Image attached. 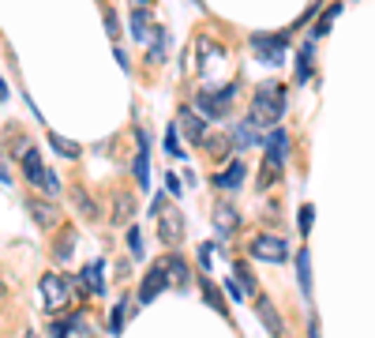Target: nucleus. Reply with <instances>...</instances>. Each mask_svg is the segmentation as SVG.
<instances>
[{
	"label": "nucleus",
	"mask_w": 375,
	"mask_h": 338,
	"mask_svg": "<svg viewBox=\"0 0 375 338\" xmlns=\"http://www.w3.org/2000/svg\"><path fill=\"white\" fill-rule=\"evenodd\" d=\"M282 113H285V91L278 83H263L256 98H251V109H248V124L251 128H278L282 121Z\"/></svg>",
	"instance_id": "obj_1"
},
{
	"label": "nucleus",
	"mask_w": 375,
	"mask_h": 338,
	"mask_svg": "<svg viewBox=\"0 0 375 338\" xmlns=\"http://www.w3.org/2000/svg\"><path fill=\"white\" fill-rule=\"evenodd\" d=\"M38 293H41V308H46V312H64L72 304V282L64 275H57V271L41 275Z\"/></svg>",
	"instance_id": "obj_2"
},
{
	"label": "nucleus",
	"mask_w": 375,
	"mask_h": 338,
	"mask_svg": "<svg viewBox=\"0 0 375 338\" xmlns=\"http://www.w3.org/2000/svg\"><path fill=\"white\" fill-rule=\"evenodd\" d=\"M150 214L158 218V237H162L165 245L184 241V222H180V211H176V207H169V195H154Z\"/></svg>",
	"instance_id": "obj_3"
},
{
	"label": "nucleus",
	"mask_w": 375,
	"mask_h": 338,
	"mask_svg": "<svg viewBox=\"0 0 375 338\" xmlns=\"http://www.w3.org/2000/svg\"><path fill=\"white\" fill-rule=\"evenodd\" d=\"M23 173H27V181L30 184H38V188H46L49 195H60V181H57V173H49L46 169V162H41V155L34 147L27 150V158H23Z\"/></svg>",
	"instance_id": "obj_4"
},
{
	"label": "nucleus",
	"mask_w": 375,
	"mask_h": 338,
	"mask_svg": "<svg viewBox=\"0 0 375 338\" xmlns=\"http://www.w3.org/2000/svg\"><path fill=\"white\" fill-rule=\"evenodd\" d=\"M251 256L263 259V264H282L289 256V245L274 233H263V237H251Z\"/></svg>",
	"instance_id": "obj_5"
},
{
	"label": "nucleus",
	"mask_w": 375,
	"mask_h": 338,
	"mask_svg": "<svg viewBox=\"0 0 375 338\" xmlns=\"http://www.w3.org/2000/svg\"><path fill=\"white\" fill-rule=\"evenodd\" d=\"M233 98H237V86H233V83L222 86V91H203V94H199V109H203L206 117H229Z\"/></svg>",
	"instance_id": "obj_6"
},
{
	"label": "nucleus",
	"mask_w": 375,
	"mask_h": 338,
	"mask_svg": "<svg viewBox=\"0 0 375 338\" xmlns=\"http://www.w3.org/2000/svg\"><path fill=\"white\" fill-rule=\"evenodd\" d=\"M136 143H139V150H136V162H131V173H136V184L147 192L150 188V147H147V132L143 128H136Z\"/></svg>",
	"instance_id": "obj_7"
},
{
	"label": "nucleus",
	"mask_w": 375,
	"mask_h": 338,
	"mask_svg": "<svg viewBox=\"0 0 375 338\" xmlns=\"http://www.w3.org/2000/svg\"><path fill=\"white\" fill-rule=\"evenodd\" d=\"M251 49L259 53V60H270V64H282L285 60V34H251Z\"/></svg>",
	"instance_id": "obj_8"
},
{
	"label": "nucleus",
	"mask_w": 375,
	"mask_h": 338,
	"mask_svg": "<svg viewBox=\"0 0 375 338\" xmlns=\"http://www.w3.org/2000/svg\"><path fill=\"white\" fill-rule=\"evenodd\" d=\"M176 128H184V136L192 139V143H206V117H199L192 105H184L180 113H176Z\"/></svg>",
	"instance_id": "obj_9"
},
{
	"label": "nucleus",
	"mask_w": 375,
	"mask_h": 338,
	"mask_svg": "<svg viewBox=\"0 0 375 338\" xmlns=\"http://www.w3.org/2000/svg\"><path fill=\"white\" fill-rule=\"evenodd\" d=\"M162 290H169V275H165V267H162V259H158V264H150V275L143 278V286H139V301H143V304H150Z\"/></svg>",
	"instance_id": "obj_10"
},
{
	"label": "nucleus",
	"mask_w": 375,
	"mask_h": 338,
	"mask_svg": "<svg viewBox=\"0 0 375 338\" xmlns=\"http://www.w3.org/2000/svg\"><path fill=\"white\" fill-rule=\"evenodd\" d=\"M214 230H218V237H233L240 230V211L233 203H218L214 207Z\"/></svg>",
	"instance_id": "obj_11"
},
{
	"label": "nucleus",
	"mask_w": 375,
	"mask_h": 338,
	"mask_svg": "<svg viewBox=\"0 0 375 338\" xmlns=\"http://www.w3.org/2000/svg\"><path fill=\"white\" fill-rule=\"evenodd\" d=\"M27 211H30V218H34L41 230H53V226L60 222V207H53L49 200H27Z\"/></svg>",
	"instance_id": "obj_12"
},
{
	"label": "nucleus",
	"mask_w": 375,
	"mask_h": 338,
	"mask_svg": "<svg viewBox=\"0 0 375 338\" xmlns=\"http://www.w3.org/2000/svg\"><path fill=\"white\" fill-rule=\"evenodd\" d=\"M53 338H91L86 316H83V312H75L72 320H57V323H53Z\"/></svg>",
	"instance_id": "obj_13"
},
{
	"label": "nucleus",
	"mask_w": 375,
	"mask_h": 338,
	"mask_svg": "<svg viewBox=\"0 0 375 338\" xmlns=\"http://www.w3.org/2000/svg\"><path fill=\"white\" fill-rule=\"evenodd\" d=\"M83 286L91 290L94 297H102V293H105V264H102V259H94V264L83 267Z\"/></svg>",
	"instance_id": "obj_14"
},
{
	"label": "nucleus",
	"mask_w": 375,
	"mask_h": 338,
	"mask_svg": "<svg viewBox=\"0 0 375 338\" xmlns=\"http://www.w3.org/2000/svg\"><path fill=\"white\" fill-rule=\"evenodd\" d=\"M244 184V162H229V169L225 173H218L214 177V188H225V192H233V188H240Z\"/></svg>",
	"instance_id": "obj_15"
},
{
	"label": "nucleus",
	"mask_w": 375,
	"mask_h": 338,
	"mask_svg": "<svg viewBox=\"0 0 375 338\" xmlns=\"http://www.w3.org/2000/svg\"><path fill=\"white\" fill-rule=\"evenodd\" d=\"M162 267L169 275V286H188V264L180 256H162Z\"/></svg>",
	"instance_id": "obj_16"
},
{
	"label": "nucleus",
	"mask_w": 375,
	"mask_h": 338,
	"mask_svg": "<svg viewBox=\"0 0 375 338\" xmlns=\"http://www.w3.org/2000/svg\"><path fill=\"white\" fill-rule=\"evenodd\" d=\"M267 150H270V162H278V166H282V162H285V155H289V136H285L282 132V128H274V132H270V139H267Z\"/></svg>",
	"instance_id": "obj_17"
},
{
	"label": "nucleus",
	"mask_w": 375,
	"mask_h": 338,
	"mask_svg": "<svg viewBox=\"0 0 375 338\" xmlns=\"http://www.w3.org/2000/svg\"><path fill=\"white\" fill-rule=\"evenodd\" d=\"M259 320L267 323L270 334H282V331H285V327H282V316H278V308H274L270 301H259Z\"/></svg>",
	"instance_id": "obj_18"
},
{
	"label": "nucleus",
	"mask_w": 375,
	"mask_h": 338,
	"mask_svg": "<svg viewBox=\"0 0 375 338\" xmlns=\"http://www.w3.org/2000/svg\"><path fill=\"white\" fill-rule=\"evenodd\" d=\"M233 143H237L240 150H244V147H256V143H259V128H251L248 121L237 124V128H233Z\"/></svg>",
	"instance_id": "obj_19"
},
{
	"label": "nucleus",
	"mask_w": 375,
	"mask_h": 338,
	"mask_svg": "<svg viewBox=\"0 0 375 338\" xmlns=\"http://www.w3.org/2000/svg\"><path fill=\"white\" fill-rule=\"evenodd\" d=\"M296 278H301V293L312 297V259H308V252H301V259H296Z\"/></svg>",
	"instance_id": "obj_20"
},
{
	"label": "nucleus",
	"mask_w": 375,
	"mask_h": 338,
	"mask_svg": "<svg viewBox=\"0 0 375 338\" xmlns=\"http://www.w3.org/2000/svg\"><path fill=\"white\" fill-rule=\"evenodd\" d=\"M147 27H150L147 8H136V12H131V38H136V41H147Z\"/></svg>",
	"instance_id": "obj_21"
},
{
	"label": "nucleus",
	"mask_w": 375,
	"mask_h": 338,
	"mask_svg": "<svg viewBox=\"0 0 375 338\" xmlns=\"http://www.w3.org/2000/svg\"><path fill=\"white\" fill-rule=\"evenodd\" d=\"M49 143H53V150H57V155H64V158H79V143L64 139L60 132H49Z\"/></svg>",
	"instance_id": "obj_22"
},
{
	"label": "nucleus",
	"mask_w": 375,
	"mask_h": 338,
	"mask_svg": "<svg viewBox=\"0 0 375 338\" xmlns=\"http://www.w3.org/2000/svg\"><path fill=\"white\" fill-rule=\"evenodd\" d=\"M124 320H128V301H120V304H113V312H109V331L120 334V327H124Z\"/></svg>",
	"instance_id": "obj_23"
},
{
	"label": "nucleus",
	"mask_w": 375,
	"mask_h": 338,
	"mask_svg": "<svg viewBox=\"0 0 375 338\" xmlns=\"http://www.w3.org/2000/svg\"><path fill=\"white\" fill-rule=\"evenodd\" d=\"M72 200H75V207H79V214L98 218V207H94V200H86V192H83V188H72Z\"/></svg>",
	"instance_id": "obj_24"
},
{
	"label": "nucleus",
	"mask_w": 375,
	"mask_h": 338,
	"mask_svg": "<svg viewBox=\"0 0 375 338\" xmlns=\"http://www.w3.org/2000/svg\"><path fill=\"white\" fill-rule=\"evenodd\" d=\"M131 211H136V203H131V195H120L117 200V211H113V222L120 226V222H128L131 218Z\"/></svg>",
	"instance_id": "obj_25"
},
{
	"label": "nucleus",
	"mask_w": 375,
	"mask_h": 338,
	"mask_svg": "<svg viewBox=\"0 0 375 338\" xmlns=\"http://www.w3.org/2000/svg\"><path fill=\"white\" fill-rule=\"evenodd\" d=\"M203 297H206V304H214L218 312H225V304H222V293H218V286L211 278H203Z\"/></svg>",
	"instance_id": "obj_26"
},
{
	"label": "nucleus",
	"mask_w": 375,
	"mask_h": 338,
	"mask_svg": "<svg viewBox=\"0 0 375 338\" xmlns=\"http://www.w3.org/2000/svg\"><path fill=\"white\" fill-rule=\"evenodd\" d=\"M312 222H315V211H312V207H301V214H296V226H301V237H308V233H312Z\"/></svg>",
	"instance_id": "obj_27"
},
{
	"label": "nucleus",
	"mask_w": 375,
	"mask_h": 338,
	"mask_svg": "<svg viewBox=\"0 0 375 338\" xmlns=\"http://www.w3.org/2000/svg\"><path fill=\"white\" fill-rule=\"evenodd\" d=\"M312 75V46H304V53H301V64H296V79H308Z\"/></svg>",
	"instance_id": "obj_28"
},
{
	"label": "nucleus",
	"mask_w": 375,
	"mask_h": 338,
	"mask_svg": "<svg viewBox=\"0 0 375 338\" xmlns=\"http://www.w3.org/2000/svg\"><path fill=\"white\" fill-rule=\"evenodd\" d=\"M282 177V166H278V162H263V188H267V184H274V181H278Z\"/></svg>",
	"instance_id": "obj_29"
},
{
	"label": "nucleus",
	"mask_w": 375,
	"mask_h": 338,
	"mask_svg": "<svg viewBox=\"0 0 375 338\" xmlns=\"http://www.w3.org/2000/svg\"><path fill=\"white\" fill-rule=\"evenodd\" d=\"M176 132H180L176 124L165 128V150H169V155H180V139H176Z\"/></svg>",
	"instance_id": "obj_30"
},
{
	"label": "nucleus",
	"mask_w": 375,
	"mask_h": 338,
	"mask_svg": "<svg viewBox=\"0 0 375 338\" xmlns=\"http://www.w3.org/2000/svg\"><path fill=\"white\" fill-rule=\"evenodd\" d=\"M72 248H75V233L68 230V233H64V241H57V259H68Z\"/></svg>",
	"instance_id": "obj_31"
},
{
	"label": "nucleus",
	"mask_w": 375,
	"mask_h": 338,
	"mask_svg": "<svg viewBox=\"0 0 375 338\" xmlns=\"http://www.w3.org/2000/svg\"><path fill=\"white\" fill-rule=\"evenodd\" d=\"M128 248H131V256H143V233L136 230V226H131V230H128Z\"/></svg>",
	"instance_id": "obj_32"
},
{
	"label": "nucleus",
	"mask_w": 375,
	"mask_h": 338,
	"mask_svg": "<svg viewBox=\"0 0 375 338\" xmlns=\"http://www.w3.org/2000/svg\"><path fill=\"white\" fill-rule=\"evenodd\" d=\"M206 155L225 158V155H229V139H211V143H206Z\"/></svg>",
	"instance_id": "obj_33"
},
{
	"label": "nucleus",
	"mask_w": 375,
	"mask_h": 338,
	"mask_svg": "<svg viewBox=\"0 0 375 338\" xmlns=\"http://www.w3.org/2000/svg\"><path fill=\"white\" fill-rule=\"evenodd\" d=\"M150 60H165V30H158V38H154V49H150Z\"/></svg>",
	"instance_id": "obj_34"
},
{
	"label": "nucleus",
	"mask_w": 375,
	"mask_h": 338,
	"mask_svg": "<svg viewBox=\"0 0 375 338\" xmlns=\"http://www.w3.org/2000/svg\"><path fill=\"white\" fill-rule=\"evenodd\" d=\"M334 15H338V4L330 8V12H323V19H319V27H315V34H327L330 23H334Z\"/></svg>",
	"instance_id": "obj_35"
},
{
	"label": "nucleus",
	"mask_w": 375,
	"mask_h": 338,
	"mask_svg": "<svg viewBox=\"0 0 375 338\" xmlns=\"http://www.w3.org/2000/svg\"><path fill=\"white\" fill-rule=\"evenodd\" d=\"M225 290H229V297H233V301H244V290H240V282H237V278H229V282H225Z\"/></svg>",
	"instance_id": "obj_36"
},
{
	"label": "nucleus",
	"mask_w": 375,
	"mask_h": 338,
	"mask_svg": "<svg viewBox=\"0 0 375 338\" xmlns=\"http://www.w3.org/2000/svg\"><path fill=\"white\" fill-rule=\"evenodd\" d=\"M165 188H169V195H180V181H176V173H165Z\"/></svg>",
	"instance_id": "obj_37"
},
{
	"label": "nucleus",
	"mask_w": 375,
	"mask_h": 338,
	"mask_svg": "<svg viewBox=\"0 0 375 338\" xmlns=\"http://www.w3.org/2000/svg\"><path fill=\"white\" fill-rule=\"evenodd\" d=\"M211 256H214V248H211V245H199V264H203L206 271H211Z\"/></svg>",
	"instance_id": "obj_38"
},
{
	"label": "nucleus",
	"mask_w": 375,
	"mask_h": 338,
	"mask_svg": "<svg viewBox=\"0 0 375 338\" xmlns=\"http://www.w3.org/2000/svg\"><path fill=\"white\" fill-rule=\"evenodd\" d=\"M105 30H109V34H117V12H109V8H105Z\"/></svg>",
	"instance_id": "obj_39"
},
{
	"label": "nucleus",
	"mask_w": 375,
	"mask_h": 338,
	"mask_svg": "<svg viewBox=\"0 0 375 338\" xmlns=\"http://www.w3.org/2000/svg\"><path fill=\"white\" fill-rule=\"evenodd\" d=\"M308 338H323V334H319V323H315V320L308 323Z\"/></svg>",
	"instance_id": "obj_40"
},
{
	"label": "nucleus",
	"mask_w": 375,
	"mask_h": 338,
	"mask_svg": "<svg viewBox=\"0 0 375 338\" xmlns=\"http://www.w3.org/2000/svg\"><path fill=\"white\" fill-rule=\"evenodd\" d=\"M8 181H12V177H8V166L0 162V184H8Z\"/></svg>",
	"instance_id": "obj_41"
},
{
	"label": "nucleus",
	"mask_w": 375,
	"mask_h": 338,
	"mask_svg": "<svg viewBox=\"0 0 375 338\" xmlns=\"http://www.w3.org/2000/svg\"><path fill=\"white\" fill-rule=\"evenodd\" d=\"M4 98H8V83L0 79V102H4Z\"/></svg>",
	"instance_id": "obj_42"
},
{
	"label": "nucleus",
	"mask_w": 375,
	"mask_h": 338,
	"mask_svg": "<svg viewBox=\"0 0 375 338\" xmlns=\"http://www.w3.org/2000/svg\"><path fill=\"white\" fill-rule=\"evenodd\" d=\"M0 301H4V282H0Z\"/></svg>",
	"instance_id": "obj_43"
},
{
	"label": "nucleus",
	"mask_w": 375,
	"mask_h": 338,
	"mask_svg": "<svg viewBox=\"0 0 375 338\" xmlns=\"http://www.w3.org/2000/svg\"><path fill=\"white\" fill-rule=\"evenodd\" d=\"M143 4H147V0H143Z\"/></svg>",
	"instance_id": "obj_44"
}]
</instances>
